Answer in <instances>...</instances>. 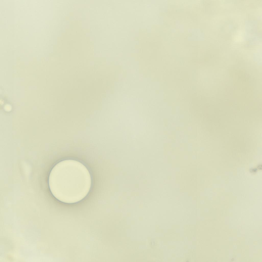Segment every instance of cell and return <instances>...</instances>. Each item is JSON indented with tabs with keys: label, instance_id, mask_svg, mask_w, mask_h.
<instances>
[{
	"label": "cell",
	"instance_id": "cell-1",
	"mask_svg": "<svg viewBox=\"0 0 262 262\" xmlns=\"http://www.w3.org/2000/svg\"><path fill=\"white\" fill-rule=\"evenodd\" d=\"M48 183L50 191L59 200L66 203L77 202L89 193L91 177L86 167L74 160H67L56 164L51 170Z\"/></svg>",
	"mask_w": 262,
	"mask_h": 262
}]
</instances>
